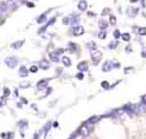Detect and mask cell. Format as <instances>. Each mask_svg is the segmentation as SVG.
Instances as JSON below:
<instances>
[{
	"label": "cell",
	"mask_w": 146,
	"mask_h": 139,
	"mask_svg": "<svg viewBox=\"0 0 146 139\" xmlns=\"http://www.w3.org/2000/svg\"><path fill=\"white\" fill-rule=\"evenodd\" d=\"M126 50H127V51H131V47H130V46H129V47H127V48H126Z\"/></svg>",
	"instance_id": "39"
},
{
	"label": "cell",
	"mask_w": 146,
	"mask_h": 139,
	"mask_svg": "<svg viewBox=\"0 0 146 139\" xmlns=\"http://www.w3.org/2000/svg\"><path fill=\"white\" fill-rule=\"evenodd\" d=\"M5 63H6V65H7L8 67H10V69H14V67L17 65L18 61H17L16 57H7V58L5 59Z\"/></svg>",
	"instance_id": "1"
},
{
	"label": "cell",
	"mask_w": 146,
	"mask_h": 139,
	"mask_svg": "<svg viewBox=\"0 0 146 139\" xmlns=\"http://www.w3.org/2000/svg\"><path fill=\"white\" fill-rule=\"evenodd\" d=\"M107 22L104 21V19H102V21H99V23H98V26H99L100 30H105L106 27H107Z\"/></svg>",
	"instance_id": "15"
},
{
	"label": "cell",
	"mask_w": 146,
	"mask_h": 139,
	"mask_svg": "<svg viewBox=\"0 0 146 139\" xmlns=\"http://www.w3.org/2000/svg\"><path fill=\"white\" fill-rule=\"evenodd\" d=\"M116 43H118V42H116V41H113V42H112V43H110V45H108V48H110V49H113V48H115Z\"/></svg>",
	"instance_id": "27"
},
{
	"label": "cell",
	"mask_w": 146,
	"mask_h": 139,
	"mask_svg": "<svg viewBox=\"0 0 146 139\" xmlns=\"http://www.w3.org/2000/svg\"><path fill=\"white\" fill-rule=\"evenodd\" d=\"M79 22H80V19H79L78 15H73V16L71 17V24H72L74 27L79 26Z\"/></svg>",
	"instance_id": "9"
},
{
	"label": "cell",
	"mask_w": 146,
	"mask_h": 139,
	"mask_svg": "<svg viewBox=\"0 0 146 139\" xmlns=\"http://www.w3.org/2000/svg\"><path fill=\"white\" fill-rule=\"evenodd\" d=\"M83 32H84V29H83L82 26H80V25L73 29V34H74V35H76V37H79V35L83 34Z\"/></svg>",
	"instance_id": "5"
},
{
	"label": "cell",
	"mask_w": 146,
	"mask_h": 139,
	"mask_svg": "<svg viewBox=\"0 0 146 139\" xmlns=\"http://www.w3.org/2000/svg\"><path fill=\"white\" fill-rule=\"evenodd\" d=\"M76 78H78L79 80H82V79H83V73H79V74L76 75Z\"/></svg>",
	"instance_id": "34"
},
{
	"label": "cell",
	"mask_w": 146,
	"mask_h": 139,
	"mask_svg": "<svg viewBox=\"0 0 146 139\" xmlns=\"http://www.w3.org/2000/svg\"><path fill=\"white\" fill-rule=\"evenodd\" d=\"M7 8H8V3L5 2V1H2V2H1V5H0V14H1V16H3V15L6 14Z\"/></svg>",
	"instance_id": "7"
},
{
	"label": "cell",
	"mask_w": 146,
	"mask_h": 139,
	"mask_svg": "<svg viewBox=\"0 0 146 139\" xmlns=\"http://www.w3.org/2000/svg\"><path fill=\"white\" fill-rule=\"evenodd\" d=\"M78 8L80 9V10L84 11L87 9V2L84 1V0H80V1H79V3H78Z\"/></svg>",
	"instance_id": "11"
},
{
	"label": "cell",
	"mask_w": 146,
	"mask_h": 139,
	"mask_svg": "<svg viewBox=\"0 0 146 139\" xmlns=\"http://www.w3.org/2000/svg\"><path fill=\"white\" fill-rule=\"evenodd\" d=\"M48 81H49V79H47V80H41V81H39V82H38V88L41 89V88H43V87H46V86H47V83H48Z\"/></svg>",
	"instance_id": "17"
},
{
	"label": "cell",
	"mask_w": 146,
	"mask_h": 139,
	"mask_svg": "<svg viewBox=\"0 0 146 139\" xmlns=\"http://www.w3.org/2000/svg\"><path fill=\"white\" fill-rule=\"evenodd\" d=\"M102 87H103V88H105V89H107L108 88V82H107V81H104V82H102Z\"/></svg>",
	"instance_id": "30"
},
{
	"label": "cell",
	"mask_w": 146,
	"mask_h": 139,
	"mask_svg": "<svg viewBox=\"0 0 146 139\" xmlns=\"http://www.w3.org/2000/svg\"><path fill=\"white\" fill-rule=\"evenodd\" d=\"M138 33L141 35H146V27H142V29L138 31Z\"/></svg>",
	"instance_id": "24"
},
{
	"label": "cell",
	"mask_w": 146,
	"mask_h": 139,
	"mask_svg": "<svg viewBox=\"0 0 146 139\" xmlns=\"http://www.w3.org/2000/svg\"><path fill=\"white\" fill-rule=\"evenodd\" d=\"M10 95V90H9L8 88H3V97H7V96H9Z\"/></svg>",
	"instance_id": "21"
},
{
	"label": "cell",
	"mask_w": 146,
	"mask_h": 139,
	"mask_svg": "<svg viewBox=\"0 0 146 139\" xmlns=\"http://www.w3.org/2000/svg\"><path fill=\"white\" fill-rule=\"evenodd\" d=\"M97 121H98L97 116H92V118H90L89 120H87L86 122H84V124H86V126L89 128V130H90V129H92V126H94V124L97 122Z\"/></svg>",
	"instance_id": "3"
},
{
	"label": "cell",
	"mask_w": 146,
	"mask_h": 139,
	"mask_svg": "<svg viewBox=\"0 0 146 139\" xmlns=\"http://www.w3.org/2000/svg\"><path fill=\"white\" fill-rule=\"evenodd\" d=\"M15 2H16V0H7V3H8V6H13Z\"/></svg>",
	"instance_id": "31"
},
{
	"label": "cell",
	"mask_w": 146,
	"mask_h": 139,
	"mask_svg": "<svg viewBox=\"0 0 146 139\" xmlns=\"http://www.w3.org/2000/svg\"><path fill=\"white\" fill-rule=\"evenodd\" d=\"M49 127H50V122H48V123H47V127L45 126V134H47V132H48Z\"/></svg>",
	"instance_id": "32"
},
{
	"label": "cell",
	"mask_w": 146,
	"mask_h": 139,
	"mask_svg": "<svg viewBox=\"0 0 146 139\" xmlns=\"http://www.w3.org/2000/svg\"><path fill=\"white\" fill-rule=\"evenodd\" d=\"M78 131L82 135V137L84 138V137H87L88 135H89V131H90V130H89V128H88V127H87L86 124H83V126L80 127V129H79Z\"/></svg>",
	"instance_id": "4"
},
{
	"label": "cell",
	"mask_w": 146,
	"mask_h": 139,
	"mask_svg": "<svg viewBox=\"0 0 146 139\" xmlns=\"http://www.w3.org/2000/svg\"><path fill=\"white\" fill-rule=\"evenodd\" d=\"M113 67L118 69V67H120V64H119V63H114V64H113Z\"/></svg>",
	"instance_id": "35"
},
{
	"label": "cell",
	"mask_w": 146,
	"mask_h": 139,
	"mask_svg": "<svg viewBox=\"0 0 146 139\" xmlns=\"http://www.w3.org/2000/svg\"><path fill=\"white\" fill-rule=\"evenodd\" d=\"M112 69H113V64L110 63V62H106L105 64L103 65V71L104 72H108V71H111Z\"/></svg>",
	"instance_id": "12"
},
{
	"label": "cell",
	"mask_w": 146,
	"mask_h": 139,
	"mask_svg": "<svg viewBox=\"0 0 146 139\" xmlns=\"http://www.w3.org/2000/svg\"><path fill=\"white\" fill-rule=\"evenodd\" d=\"M70 139H75V138H74V137H71V138Z\"/></svg>",
	"instance_id": "42"
},
{
	"label": "cell",
	"mask_w": 146,
	"mask_h": 139,
	"mask_svg": "<svg viewBox=\"0 0 146 139\" xmlns=\"http://www.w3.org/2000/svg\"><path fill=\"white\" fill-rule=\"evenodd\" d=\"M46 17H47V14H42V15H41V16H39L38 17V23H43V22H45V19H46Z\"/></svg>",
	"instance_id": "19"
},
{
	"label": "cell",
	"mask_w": 146,
	"mask_h": 139,
	"mask_svg": "<svg viewBox=\"0 0 146 139\" xmlns=\"http://www.w3.org/2000/svg\"><path fill=\"white\" fill-rule=\"evenodd\" d=\"M19 87H21V88H29V87H30V82H22L21 84H19Z\"/></svg>",
	"instance_id": "22"
},
{
	"label": "cell",
	"mask_w": 146,
	"mask_h": 139,
	"mask_svg": "<svg viewBox=\"0 0 146 139\" xmlns=\"http://www.w3.org/2000/svg\"><path fill=\"white\" fill-rule=\"evenodd\" d=\"M27 3H29V6H30V7H33V3L32 2H27Z\"/></svg>",
	"instance_id": "40"
},
{
	"label": "cell",
	"mask_w": 146,
	"mask_h": 139,
	"mask_svg": "<svg viewBox=\"0 0 146 139\" xmlns=\"http://www.w3.org/2000/svg\"><path fill=\"white\" fill-rule=\"evenodd\" d=\"M69 46H70V48H71V49H70L71 53H73V51H75V50H76V49H75V48H76V46H75V45H73V43H70Z\"/></svg>",
	"instance_id": "25"
},
{
	"label": "cell",
	"mask_w": 146,
	"mask_h": 139,
	"mask_svg": "<svg viewBox=\"0 0 146 139\" xmlns=\"http://www.w3.org/2000/svg\"><path fill=\"white\" fill-rule=\"evenodd\" d=\"M131 2H136V1H138V0H130Z\"/></svg>",
	"instance_id": "41"
},
{
	"label": "cell",
	"mask_w": 146,
	"mask_h": 139,
	"mask_svg": "<svg viewBox=\"0 0 146 139\" xmlns=\"http://www.w3.org/2000/svg\"><path fill=\"white\" fill-rule=\"evenodd\" d=\"M87 47H88V48H89L91 51L96 50V43H95V42H88V43H87Z\"/></svg>",
	"instance_id": "18"
},
{
	"label": "cell",
	"mask_w": 146,
	"mask_h": 139,
	"mask_svg": "<svg viewBox=\"0 0 146 139\" xmlns=\"http://www.w3.org/2000/svg\"><path fill=\"white\" fill-rule=\"evenodd\" d=\"M121 38H122V40L123 41H129L130 40V34L129 33H123Z\"/></svg>",
	"instance_id": "20"
},
{
	"label": "cell",
	"mask_w": 146,
	"mask_h": 139,
	"mask_svg": "<svg viewBox=\"0 0 146 139\" xmlns=\"http://www.w3.org/2000/svg\"><path fill=\"white\" fill-rule=\"evenodd\" d=\"M39 135H40V132H38V134H35V135H34V139H38V138H39Z\"/></svg>",
	"instance_id": "38"
},
{
	"label": "cell",
	"mask_w": 146,
	"mask_h": 139,
	"mask_svg": "<svg viewBox=\"0 0 146 139\" xmlns=\"http://www.w3.org/2000/svg\"><path fill=\"white\" fill-rule=\"evenodd\" d=\"M110 21H111V24H113V25L116 23V18H115L114 16H111V17H110Z\"/></svg>",
	"instance_id": "29"
},
{
	"label": "cell",
	"mask_w": 146,
	"mask_h": 139,
	"mask_svg": "<svg viewBox=\"0 0 146 139\" xmlns=\"http://www.w3.org/2000/svg\"><path fill=\"white\" fill-rule=\"evenodd\" d=\"M49 57L52 59L53 62L57 63V62H60V56H58V53L57 51H52V53L49 54Z\"/></svg>",
	"instance_id": "6"
},
{
	"label": "cell",
	"mask_w": 146,
	"mask_h": 139,
	"mask_svg": "<svg viewBox=\"0 0 146 139\" xmlns=\"http://www.w3.org/2000/svg\"><path fill=\"white\" fill-rule=\"evenodd\" d=\"M105 35H106V33L104 32V31H102V32L98 33V37H99L100 39H105Z\"/></svg>",
	"instance_id": "28"
},
{
	"label": "cell",
	"mask_w": 146,
	"mask_h": 139,
	"mask_svg": "<svg viewBox=\"0 0 146 139\" xmlns=\"http://www.w3.org/2000/svg\"><path fill=\"white\" fill-rule=\"evenodd\" d=\"M142 100H143V104H145V105H146V95L143 97V99H142Z\"/></svg>",
	"instance_id": "37"
},
{
	"label": "cell",
	"mask_w": 146,
	"mask_h": 139,
	"mask_svg": "<svg viewBox=\"0 0 146 139\" xmlns=\"http://www.w3.org/2000/svg\"><path fill=\"white\" fill-rule=\"evenodd\" d=\"M23 45H24V40L16 41V42H14L13 45H11V48H13V49H18V48H21Z\"/></svg>",
	"instance_id": "14"
},
{
	"label": "cell",
	"mask_w": 146,
	"mask_h": 139,
	"mask_svg": "<svg viewBox=\"0 0 146 139\" xmlns=\"http://www.w3.org/2000/svg\"><path fill=\"white\" fill-rule=\"evenodd\" d=\"M100 57H102V54H100L99 50H97V49H96V50L91 51V59H92V62H94L95 64H97L98 62H99Z\"/></svg>",
	"instance_id": "2"
},
{
	"label": "cell",
	"mask_w": 146,
	"mask_h": 139,
	"mask_svg": "<svg viewBox=\"0 0 146 139\" xmlns=\"http://www.w3.org/2000/svg\"><path fill=\"white\" fill-rule=\"evenodd\" d=\"M78 70H79V71H82V72L87 71V70H88V65H87V63H86V62H82V63H79V64H78Z\"/></svg>",
	"instance_id": "13"
},
{
	"label": "cell",
	"mask_w": 146,
	"mask_h": 139,
	"mask_svg": "<svg viewBox=\"0 0 146 139\" xmlns=\"http://www.w3.org/2000/svg\"><path fill=\"white\" fill-rule=\"evenodd\" d=\"M7 136H8V138H13L14 134H13V132H10V134H9V132H8V134H7Z\"/></svg>",
	"instance_id": "36"
},
{
	"label": "cell",
	"mask_w": 146,
	"mask_h": 139,
	"mask_svg": "<svg viewBox=\"0 0 146 139\" xmlns=\"http://www.w3.org/2000/svg\"><path fill=\"white\" fill-rule=\"evenodd\" d=\"M62 62H63V64H64L66 67H69L71 65V59L69 58V57H66V56L62 57Z\"/></svg>",
	"instance_id": "16"
},
{
	"label": "cell",
	"mask_w": 146,
	"mask_h": 139,
	"mask_svg": "<svg viewBox=\"0 0 146 139\" xmlns=\"http://www.w3.org/2000/svg\"><path fill=\"white\" fill-rule=\"evenodd\" d=\"M113 35H114V38H115V39H118V38L122 37V35H121V34H120V32H119V30H115V31H114V32H113Z\"/></svg>",
	"instance_id": "23"
},
{
	"label": "cell",
	"mask_w": 146,
	"mask_h": 139,
	"mask_svg": "<svg viewBox=\"0 0 146 139\" xmlns=\"http://www.w3.org/2000/svg\"><path fill=\"white\" fill-rule=\"evenodd\" d=\"M49 62L46 61V59H42V61H40V63H39V67H41L42 70H48L49 69Z\"/></svg>",
	"instance_id": "10"
},
{
	"label": "cell",
	"mask_w": 146,
	"mask_h": 139,
	"mask_svg": "<svg viewBox=\"0 0 146 139\" xmlns=\"http://www.w3.org/2000/svg\"><path fill=\"white\" fill-rule=\"evenodd\" d=\"M19 76H22V78H25V76H27V74H29V71H27V69L25 66H21L19 67Z\"/></svg>",
	"instance_id": "8"
},
{
	"label": "cell",
	"mask_w": 146,
	"mask_h": 139,
	"mask_svg": "<svg viewBox=\"0 0 146 139\" xmlns=\"http://www.w3.org/2000/svg\"><path fill=\"white\" fill-rule=\"evenodd\" d=\"M70 17H65L64 19H63V23H64V24H69V23H70Z\"/></svg>",
	"instance_id": "33"
},
{
	"label": "cell",
	"mask_w": 146,
	"mask_h": 139,
	"mask_svg": "<svg viewBox=\"0 0 146 139\" xmlns=\"http://www.w3.org/2000/svg\"><path fill=\"white\" fill-rule=\"evenodd\" d=\"M38 71V67L35 66V65H33V66H31L30 67V72H32V73H35Z\"/></svg>",
	"instance_id": "26"
}]
</instances>
